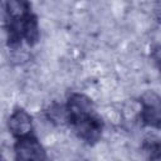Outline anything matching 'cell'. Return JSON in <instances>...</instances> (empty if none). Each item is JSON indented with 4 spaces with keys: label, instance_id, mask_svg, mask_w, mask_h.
<instances>
[{
    "label": "cell",
    "instance_id": "cell-1",
    "mask_svg": "<svg viewBox=\"0 0 161 161\" xmlns=\"http://www.w3.org/2000/svg\"><path fill=\"white\" fill-rule=\"evenodd\" d=\"M65 108L67 122L74 133L89 145L97 142L103 131V122L92 99L80 93H73L68 98Z\"/></svg>",
    "mask_w": 161,
    "mask_h": 161
},
{
    "label": "cell",
    "instance_id": "cell-2",
    "mask_svg": "<svg viewBox=\"0 0 161 161\" xmlns=\"http://www.w3.org/2000/svg\"><path fill=\"white\" fill-rule=\"evenodd\" d=\"M141 119L145 125L161 128V97L152 92H145L141 98Z\"/></svg>",
    "mask_w": 161,
    "mask_h": 161
},
{
    "label": "cell",
    "instance_id": "cell-3",
    "mask_svg": "<svg viewBox=\"0 0 161 161\" xmlns=\"http://www.w3.org/2000/svg\"><path fill=\"white\" fill-rule=\"evenodd\" d=\"M15 157L18 160H45L47 155L40 145V142L33 135H28L16 140L15 146Z\"/></svg>",
    "mask_w": 161,
    "mask_h": 161
},
{
    "label": "cell",
    "instance_id": "cell-4",
    "mask_svg": "<svg viewBox=\"0 0 161 161\" xmlns=\"http://www.w3.org/2000/svg\"><path fill=\"white\" fill-rule=\"evenodd\" d=\"M8 127L11 135L15 136L16 138L31 135V131H33L31 116L26 111L18 108L10 114L9 121H8Z\"/></svg>",
    "mask_w": 161,
    "mask_h": 161
},
{
    "label": "cell",
    "instance_id": "cell-5",
    "mask_svg": "<svg viewBox=\"0 0 161 161\" xmlns=\"http://www.w3.org/2000/svg\"><path fill=\"white\" fill-rule=\"evenodd\" d=\"M29 0H5V20L20 21L31 15Z\"/></svg>",
    "mask_w": 161,
    "mask_h": 161
},
{
    "label": "cell",
    "instance_id": "cell-6",
    "mask_svg": "<svg viewBox=\"0 0 161 161\" xmlns=\"http://www.w3.org/2000/svg\"><path fill=\"white\" fill-rule=\"evenodd\" d=\"M143 151L147 153L148 158H161V141L155 137H150L143 142Z\"/></svg>",
    "mask_w": 161,
    "mask_h": 161
},
{
    "label": "cell",
    "instance_id": "cell-7",
    "mask_svg": "<svg viewBox=\"0 0 161 161\" xmlns=\"http://www.w3.org/2000/svg\"><path fill=\"white\" fill-rule=\"evenodd\" d=\"M152 58H153V60H155L157 68H158L160 72H161V45H158V47H156V48L153 49V52H152Z\"/></svg>",
    "mask_w": 161,
    "mask_h": 161
}]
</instances>
